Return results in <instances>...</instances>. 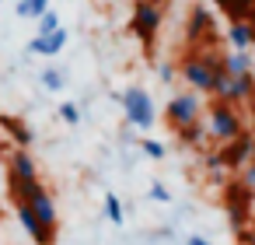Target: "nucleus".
Wrapping results in <instances>:
<instances>
[{
	"mask_svg": "<svg viewBox=\"0 0 255 245\" xmlns=\"http://www.w3.org/2000/svg\"><path fill=\"white\" fill-rule=\"evenodd\" d=\"M217 70H220V56L210 53V49H192V53H185L182 63H178L182 84H189V91H199V95H210Z\"/></svg>",
	"mask_w": 255,
	"mask_h": 245,
	"instance_id": "f257e3e1",
	"label": "nucleus"
},
{
	"mask_svg": "<svg viewBox=\"0 0 255 245\" xmlns=\"http://www.w3.org/2000/svg\"><path fill=\"white\" fill-rule=\"evenodd\" d=\"M206 137L213 140V144H231L238 133H245V116L238 112V105H227V102H210L206 105Z\"/></svg>",
	"mask_w": 255,
	"mask_h": 245,
	"instance_id": "f03ea898",
	"label": "nucleus"
},
{
	"mask_svg": "<svg viewBox=\"0 0 255 245\" xmlns=\"http://www.w3.org/2000/svg\"><path fill=\"white\" fill-rule=\"evenodd\" d=\"M210 98L227 102V105L255 102V74H231V70H224V67H220V70H217V77H213Z\"/></svg>",
	"mask_w": 255,
	"mask_h": 245,
	"instance_id": "7ed1b4c3",
	"label": "nucleus"
},
{
	"mask_svg": "<svg viewBox=\"0 0 255 245\" xmlns=\"http://www.w3.org/2000/svg\"><path fill=\"white\" fill-rule=\"evenodd\" d=\"M116 98H119V105H123V112H126V123H129V126H136V130H150V126L157 123V112H154V102H150L147 88L129 84V88H126V91H119Z\"/></svg>",
	"mask_w": 255,
	"mask_h": 245,
	"instance_id": "20e7f679",
	"label": "nucleus"
},
{
	"mask_svg": "<svg viewBox=\"0 0 255 245\" xmlns=\"http://www.w3.org/2000/svg\"><path fill=\"white\" fill-rule=\"evenodd\" d=\"M11 193H14V200H25L46 228L56 231V203H53V193H49L39 179H32V182H14Z\"/></svg>",
	"mask_w": 255,
	"mask_h": 245,
	"instance_id": "39448f33",
	"label": "nucleus"
},
{
	"mask_svg": "<svg viewBox=\"0 0 255 245\" xmlns=\"http://www.w3.org/2000/svg\"><path fill=\"white\" fill-rule=\"evenodd\" d=\"M203 112H206V105H203L199 91H178L175 98H168L164 119H168L171 130H182V126H189V123H199Z\"/></svg>",
	"mask_w": 255,
	"mask_h": 245,
	"instance_id": "423d86ee",
	"label": "nucleus"
},
{
	"mask_svg": "<svg viewBox=\"0 0 255 245\" xmlns=\"http://www.w3.org/2000/svg\"><path fill=\"white\" fill-rule=\"evenodd\" d=\"M129 28H133V35L143 46H150L157 39V32H161V4H157V0H136V4H133V18H129Z\"/></svg>",
	"mask_w": 255,
	"mask_h": 245,
	"instance_id": "0eeeda50",
	"label": "nucleus"
},
{
	"mask_svg": "<svg viewBox=\"0 0 255 245\" xmlns=\"http://www.w3.org/2000/svg\"><path fill=\"white\" fill-rule=\"evenodd\" d=\"M220 158H224V168H245L252 158H255V133H238L231 144L220 147Z\"/></svg>",
	"mask_w": 255,
	"mask_h": 245,
	"instance_id": "6e6552de",
	"label": "nucleus"
},
{
	"mask_svg": "<svg viewBox=\"0 0 255 245\" xmlns=\"http://www.w3.org/2000/svg\"><path fill=\"white\" fill-rule=\"evenodd\" d=\"M14 203H18V221H21V228L28 231V238H32L35 245H53L56 231H53V228H46V224L35 217V210H32L25 200H14Z\"/></svg>",
	"mask_w": 255,
	"mask_h": 245,
	"instance_id": "1a4fd4ad",
	"label": "nucleus"
},
{
	"mask_svg": "<svg viewBox=\"0 0 255 245\" xmlns=\"http://www.w3.org/2000/svg\"><path fill=\"white\" fill-rule=\"evenodd\" d=\"M32 179H39V165L28 154V147H18L7 161V182L14 186V182H32Z\"/></svg>",
	"mask_w": 255,
	"mask_h": 245,
	"instance_id": "9d476101",
	"label": "nucleus"
},
{
	"mask_svg": "<svg viewBox=\"0 0 255 245\" xmlns=\"http://www.w3.org/2000/svg\"><path fill=\"white\" fill-rule=\"evenodd\" d=\"M67 28L60 25L56 32H49V35H35L32 42H28V53H35V56H60L63 53V46H67Z\"/></svg>",
	"mask_w": 255,
	"mask_h": 245,
	"instance_id": "9b49d317",
	"label": "nucleus"
},
{
	"mask_svg": "<svg viewBox=\"0 0 255 245\" xmlns=\"http://www.w3.org/2000/svg\"><path fill=\"white\" fill-rule=\"evenodd\" d=\"M227 42H231V49H252L255 28H252L245 18H234V21L227 25Z\"/></svg>",
	"mask_w": 255,
	"mask_h": 245,
	"instance_id": "f8f14e48",
	"label": "nucleus"
},
{
	"mask_svg": "<svg viewBox=\"0 0 255 245\" xmlns=\"http://www.w3.org/2000/svg\"><path fill=\"white\" fill-rule=\"evenodd\" d=\"M220 67L231 74H252V53L248 49H231L220 56Z\"/></svg>",
	"mask_w": 255,
	"mask_h": 245,
	"instance_id": "ddd939ff",
	"label": "nucleus"
},
{
	"mask_svg": "<svg viewBox=\"0 0 255 245\" xmlns=\"http://www.w3.org/2000/svg\"><path fill=\"white\" fill-rule=\"evenodd\" d=\"M203 32H213V18H210L206 7H192V14H189V39H199Z\"/></svg>",
	"mask_w": 255,
	"mask_h": 245,
	"instance_id": "4468645a",
	"label": "nucleus"
},
{
	"mask_svg": "<svg viewBox=\"0 0 255 245\" xmlns=\"http://www.w3.org/2000/svg\"><path fill=\"white\" fill-rule=\"evenodd\" d=\"M175 133H178V140H182L185 147H199V144L206 140V123L199 119V123H189V126L175 130Z\"/></svg>",
	"mask_w": 255,
	"mask_h": 245,
	"instance_id": "2eb2a0df",
	"label": "nucleus"
},
{
	"mask_svg": "<svg viewBox=\"0 0 255 245\" xmlns=\"http://www.w3.org/2000/svg\"><path fill=\"white\" fill-rule=\"evenodd\" d=\"M18 18H42L49 11V0H18Z\"/></svg>",
	"mask_w": 255,
	"mask_h": 245,
	"instance_id": "dca6fc26",
	"label": "nucleus"
},
{
	"mask_svg": "<svg viewBox=\"0 0 255 245\" xmlns=\"http://www.w3.org/2000/svg\"><path fill=\"white\" fill-rule=\"evenodd\" d=\"M105 217H109L112 224H123V221H126V214H123V200H119L116 193H105Z\"/></svg>",
	"mask_w": 255,
	"mask_h": 245,
	"instance_id": "f3484780",
	"label": "nucleus"
},
{
	"mask_svg": "<svg viewBox=\"0 0 255 245\" xmlns=\"http://www.w3.org/2000/svg\"><path fill=\"white\" fill-rule=\"evenodd\" d=\"M63 84H67V81H63L60 70H53V67L42 70V88H46V91H63Z\"/></svg>",
	"mask_w": 255,
	"mask_h": 245,
	"instance_id": "a211bd4d",
	"label": "nucleus"
},
{
	"mask_svg": "<svg viewBox=\"0 0 255 245\" xmlns=\"http://www.w3.org/2000/svg\"><path fill=\"white\" fill-rule=\"evenodd\" d=\"M60 119H63L67 126H77V123H81V105H77V102H63V105H60Z\"/></svg>",
	"mask_w": 255,
	"mask_h": 245,
	"instance_id": "6ab92c4d",
	"label": "nucleus"
},
{
	"mask_svg": "<svg viewBox=\"0 0 255 245\" xmlns=\"http://www.w3.org/2000/svg\"><path fill=\"white\" fill-rule=\"evenodd\" d=\"M39 21V32L35 35H49V32H56L60 28V18H56V11H46L42 18H35Z\"/></svg>",
	"mask_w": 255,
	"mask_h": 245,
	"instance_id": "aec40b11",
	"label": "nucleus"
},
{
	"mask_svg": "<svg viewBox=\"0 0 255 245\" xmlns=\"http://www.w3.org/2000/svg\"><path fill=\"white\" fill-rule=\"evenodd\" d=\"M140 151H143L150 161H161V158H164V144H161V140H150V137L140 140Z\"/></svg>",
	"mask_w": 255,
	"mask_h": 245,
	"instance_id": "412c9836",
	"label": "nucleus"
},
{
	"mask_svg": "<svg viewBox=\"0 0 255 245\" xmlns=\"http://www.w3.org/2000/svg\"><path fill=\"white\" fill-rule=\"evenodd\" d=\"M150 200H154V203H171L168 186H164V182H154V186H150Z\"/></svg>",
	"mask_w": 255,
	"mask_h": 245,
	"instance_id": "4be33fe9",
	"label": "nucleus"
},
{
	"mask_svg": "<svg viewBox=\"0 0 255 245\" xmlns=\"http://www.w3.org/2000/svg\"><path fill=\"white\" fill-rule=\"evenodd\" d=\"M175 74H178V67H175V63H157V77H161V84H171V81H175Z\"/></svg>",
	"mask_w": 255,
	"mask_h": 245,
	"instance_id": "5701e85b",
	"label": "nucleus"
},
{
	"mask_svg": "<svg viewBox=\"0 0 255 245\" xmlns=\"http://www.w3.org/2000/svg\"><path fill=\"white\" fill-rule=\"evenodd\" d=\"M7 126L14 130V140H18L21 147H28V144L35 140V137H32V130H25V126H18V123H7Z\"/></svg>",
	"mask_w": 255,
	"mask_h": 245,
	"instance_id": "b1692460",
	"label": "nucleus"
},
{
	"mask_svg": "<svg viewBox=\"0 0 255 245\" xmlns=\"http://www.w3.org/2000/svg\"><path fill=\"white\" fill-rule=\"evenodd\" d=\"M241 186H245V189H255V158L241 168Z\"/></svg>",
	"mask_w": 255,
	"mask_h": 245,
	"instance_id": "393cba45",
	"label": "nucleus"
},
{
	"mask_svg": "<svg viewBox=\"0 0 255 245\" xmlns=\"http://www.w3.org/2000/svg\"><path fill=\"white\" fill-rule=\"evenodd\" d=\"M185 245H210L206 238H199V235H192V238H185Z\"/></svg>",
	"mask_w": 255,
	"mask_h": 245,
	"instance_id": "a878e982",
	"label": "nucleus"
},
{
	"mask_svg": "<svg viewBox=\"0 0 255 245\" xmlns=\"http://www.w3.org/2000/svg\"><path fill=\"white\" fill-rule=\"evenodd\" d=\"M245 245H255V224H252V231L245 235Z\"/></svg>",
	"mask_w": 255,
	"mask_h": 245,
	"instance_id": "bb28decb",
	"label": "nucleus"
},
{
	"mask_svg": "<svg viewBox=\"0 0 255 245\" xmlns=\"http://www.w3.org/2000/svg\"><path fill=\"white\" fill-rule=\"evenodd\" d=\"M248 123H252V133H255V102H252V112H248Z\"/></svg>",
	"mask_w": 255,
	"mask_h": 245,
	"instance_id": "cd10ccee",
	"label": "nucleus"
}]
</instances>
